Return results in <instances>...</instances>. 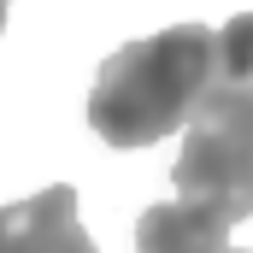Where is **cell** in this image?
I'll return each instance as SVG.
<instances>
[{
    "mask_svg": "<svg viewBox=\"0 0 253 253\" xmlns=\"http://www.w3.org/2000/svg\"><path fill=\"white\" fill-rule=\"evenodd\" d=\"M177 200L212 206L218 218H253V12L212 30V77L183 124L171 165Z\"/></svg>",
    "mask_w": 253,
    "mask_h": 253,
    "instance_id": "1",
    "label": "cell"
},
{
    "mask_svg": "<svg viewBox=\"0 0 253 253\" xmlns=\"http://www.w3.org/2000/svg\"><path fill=\"white\" fill-rule=\"evenodd\" d=\"M6 6H12V0H0V30H6Z\"/></svg>",
    "mask_w": 253,
    "mask_h": 253,
    "instance_id": "5",
    "label": "cell"
},
{
    "mask_svg": "<svg viewBox=\"0 0 253 253\" xmlns=\"http://www.w3.org/2000/svg\"><path fill=\"white\" fill-rule=\"evenodd\" d=\"M230 253H236V248H230Z\"/></svg>",
    "mask_w": 253,
    "mask_h": 253,
    "instance_id": "6",
    "label": "cell"
},
{
    "mask_svg": "<svg viewBox=\"0 0 253 253\" xmlns=\"http://www.w3.org/2000/svg\"><path fill=\"white\" fill-rule=\"evenodd\" d=\"M206 77H212L206 24H171L147 42H124L94 77L88 124L100 129L106 147H153L189 124Z\"/></svg>",
    "mask_w": 253,
    "mask_h": 253,
    "instance_id": "2",
    "label": "cell"
},
{
    "mask_svg": "<svg viewBox=\"0 0 253 253\" xmlns=\"http://www.w3.org/2000/svg\"><path fill=\"white\" fill-rule=\"evenodd\" d=\"M230 218L194 200H159L135 224V253H230Z\"/></svg>",
    "mask_w": 253,
    "mask_h": 253,
    "instance_id": "4",
    "label": "cell"
},
{
    "mask_svg": "<svg viewBox=\"0 0 253 253\" xmlns=\"http://www.w3.org/2000/svg\"><path fill=\"white\" fill-rule=\"evenodd\" d=\"M0 253H94L77 212V189L53 183L30 200L0 206Z\"/></svg>",
    "mask_w": 253,
    "mask_h": 253,
    "instance_id": "3",
    "label": "cell"
}]
</instances>
